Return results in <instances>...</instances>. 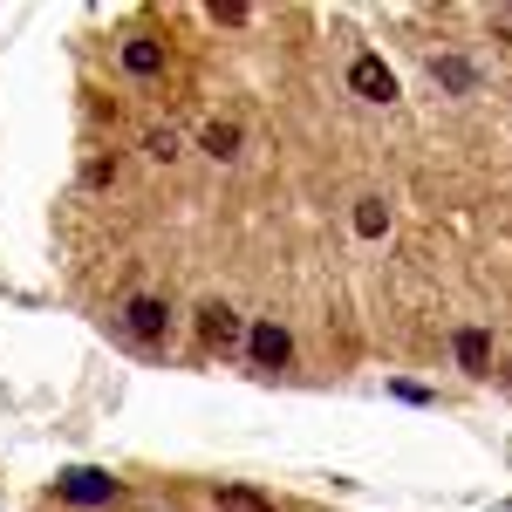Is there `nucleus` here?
<instances>
[{"instance_id":"obj_1","label":"nucleus","mask_w":512,"mask_h":512,"mask_svg":"<svg viewBox=\"0 0 512 512\" xmlns=\"http://www.w3.org/2000/svg\"><path fill=\"white\" fill-rule=\"evenodd\" d=\"M117 328L130 335V342H164V335H171V308H164L158 294H130L123 315H117Z\"/></svg>"},{"instance_id":"obj_2","label":"nucleus","mask_w":512,"mask_h":512,"mask_svg":"<svg viewBox=\"0 0 512 512\" xmlns=\"http://www.w3.org/2000/svg\"><path fill=\"white\" fill-rule=\"evenodd\" d=\"M55 492H62L69 506H110V499H117V478H110V472H89V465H76V472L55 478Z\"/></svg>"},{"instance_id":"obj_3","label":"nucleus","mask_w":512,"mask_h":512,"mask_svg":"<svg viewBox=\"0 0 512 512\" xmlns=\"http://www.w3.org/2000/svg\"><path fill=\"white\" fill-rule=\"evenodd\" d=\"M246 355H253V369H287L294 342H287L280 321H253V328H246Z\"/></svg>"},{"instance_id":"obj_4","label":"nucleus","mask_w":512,"mask_h":512,"mask_svg":"<svg viewBox=\"0 0 512 512\" xmlns=\"http://www.w3.org/2000/svg\"><path fill=\"white\" fill-rule=\"evenodd\" d=\"M349 89L362 96V103H390V96H396V76L376 62V55H355V62H349Z\"/></svg>"},{"instance_id":"obj_5","label":"nucleus","mask_w":512,"mask_h":512,"mask_svg":"<svg viewBox=\"0 0 512 512\" xmlns=\"http://www.w3.org/2000/svg\"><path fill=\"white\" fill-rule=\"evenodd\" d=\"M198 335H205L212 349H233V342L246 335V328H239V315H233V308H219V301H212V308L198 315Z\"/></svg>"},{"instance_id":"obj_6","label":"nucleus","mask_w":512,"mask_h":512,"mask_svg":"<svg viewBox=\"0 0 512 512\" xmlns=\"http://www.w3.org/2000/svg\"><path fill=\"white\" fill-rule=\"evenodd\" d=\"M458 369L465 376H492V335L485 328H465L458 335Z\"/></svg>"},{"instance_id":"obj_7","label":"nucleus","mask_w":512,"mask_h":512,"mask_svg":"<svg viewBox=\"0 0 512 512\" xmlns=\"http://www.w3.org/2000/svg\"><path fill=\"white\" fill-rule=\"evenodd\" d=\"M123 69H130V76H158V69H164V48H158L151 35L123 41Z\"/></svg>"},{"instance_id":"obj_8","label":"nucleus","mask_w":512,"mask_h":512,"mask_svg":"<svg viewBox=\"0 0 512 512\" xmlns=\"http://www.w3.org/2000/svg\"><path fill=\"white\" fill-rule=\"evenodd\" d=\"M355 233H362V239L390 233V205H383V198H362V205H355Z\"/></svg>"},{"instance_id":"obj_9","label":"nucleus","mask_w":512,"mask_h":512,"mask_svg":"<svg viewBox=\"0 0 512 512\" xmlns=\"http://www.w3.org/2000/svg\"><path fill=\"white\" fill-rule=\"evenodd\" d=\"M212 158H239V123H205V137H198Z\"/></svg>"},{"instance_id":"obj_10","label":"nucleus","mask_w":512,"mask_h":512,"mask_svg":"<svg viewBox=\"0 0 512 512\" xmlns=\"http://www.w3.org/2000/svg\"><path fill=\"white\" fill-rule=\"evenodd\" d=\"M219 512H274V506H267L260 492H246V485H226V492H219Z\"/></svg>"},{"instance_id":"obj_11","label":"nucleus","mask_w":512,"mask_h":512,"mask_svg":"<svg viewBox=\"0 0 512 512\" xmlns=\"http://www.w3.org/2000/svg\"><path fill=\"white\" fill-rule=\"evenodd\" d=\"M144 151H151L158 164H171V158H178V130H151V137H144Z\"/></svg>"},{"instance_id":"obj_12","label":"nucleus","mask_w":512,"mask_h":512,"mask_svg":"<svg viewBox=\"0 0 512 512\" xmlns=\"http://www.w3.org/2000/svg\"><path fill=\"white\" fill-rule=\"evenodd\" d=\"M431 76L451 82V89H472V69H465V62H431Z\"/></svg>"}]
</instances>
